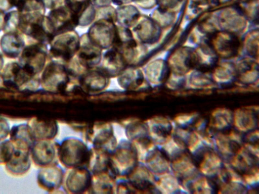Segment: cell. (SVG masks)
Here are the masks:
<instances>
[{
	"mask_svg": "<svg viewBox=\"0 0 259 194\" xmlns=\"http://www.w3.org/2000/svg\"><path fill=\"white\" fill-rule=\"evenodd\" d=\"M59 145L52 139L36 140L30 151L31 162L42 168L56 164Z\"/></svg>",
	"mask_w": 259,
	"mask_h": 194,
	"instance_id": "7",
	"label": "cell"
},
{
	"mask_svg": "<svg viewBox=\"0 0 259 194\" xmlns=\"http://www.w3.org/2000/svg\"><path fill=\"white\" fill-rule=\"evenodd\" d=\"M50 43V53L53 57L69 61L77 52L80 39L77 34L71 30L55 35Z\"/></svg>",
	"mask_w": 259,
	"mask_h": 194,
	"instance_id": "5",
	"label": "cell"
},
{
	"mask_svg": "<svg viewBox=\"0 0 259 194\" xmlns=\"http://www.w3.org/2000/svg\"><path fill=\"white\" fill-rule=\"evenodd\" d=\"M233 124L238 131H254L258 125L257 111L247 108L236 110L233 114Z\"/></svg>",
	"mask_w": 259,
	"mask_h": 194,
	"instance_id": "24",
	"label": "cell"
},
{
	"mask_svg": "<svg viewBox=\"0 0 259 194\" xmlns=\"http://www.w3.org/2000/svg\"><path fill=\"white\" fill-rule=\"evenodd\" d=\"M63 173L56 164L40 168L37 173V182L42 189L48 191L57 189L63 183Z\"/></svg>",
	"mask_w": 259,
	"mask_h": 194,
	"instance_id": "13",
	"label": "cell"
},
{
	"mask_svg": "<svg viewBox=\"0 0 259 194\" xmlns=\"http://www.w3.org/2000/svg\"><path fill=\"white\" fill-rule=\"evenodd\" d=\"M85 39L80 41L77 59L85 68H91L100 63L102 58L101 48L93 44L88 35Z\"/></svg>",
	"mask_w": 259,
	"mask_h": 194,
	"instance_id": "21",
	"label": "cell"
},
{
	"mask_svg": "<svg viewBox=\"0 0 259 194\" xmlns=\"http://www.w3.org/2000/svg\"><path fill=\"white\" fill-rule=\"evenodd\" d=\"M233 124V114L228 109H218L211 115L209 126L214 131L223 133L231 128Z\"/></svg>",
	"mask_w": 259,
	"mask_h": 194,
	"instance_id": "31",
	"label": "cell"
},
{
	"mask_svg": "<svg viewBox=\"0 0 259 194\" xmlns=\"http://www.w3.org/2000/svg\"><path fill=\"white\" fill-rule=\"evenodd\" d=\"M210 46L216 54L223 58L233 57L239 47L238 38L232 33L223 31L214 33L210 38Z\"/></svg>",
	"mask_w": 259,
	"mask_h": 194,
	"instance_id": "9",
	"label": "cell"
},
{
	"mask_svg": "<svg viewBox=\"0 0 259 194\" xmlns=\"http://www.w3.org/2000/svg\"><path fill=\"white\" fill-rule=\"evenodd\" d=\"M197 116L195 113L182 114L177 117L173 122L176 126L187 128L194 123L197 119Z\"/></svg>",
	"mask_w": 259,
	"mask_h": 194,
	"instance_id": "42",
	"label": "cell"
},
{
	"mask_svg": "<svg viewBox=\"0 0 259 194\" xmlns=\"http://www.w3.org/2000/svg\"><path fill=\"white\" fill-rule=\"evenodd\" d=\"M67 6L75 15L78 14L89 3L88 0H65Z\"/></svg>",
	"mask_w": 259,
	"mask_h": 194,
	"instance_id": "43",
	"label": "cell"
},
{
	"mask_svg": "<svg viewBox=\"0 0 259 194\" xmlns=\"http://www.w3.org/2000/svg\"><path fill=\"white\" fill-rule=\"evenodd\" d=\"M111 153L108 164L115 175L128 174L137 164V150L130 141L121 142Z\"/></svg>",
	"mask_w": 259,
	"mask_h": 194,
	"instance_id": "3",
	"label": "cell"
},
{
	"mask_svg": "<svg viewBox=\"0 0 259 194\" xmlns=\"http://www.w3.org/2000/svg\"><path fill=\"white\" fill-rule=\"evenodd\" d=\"M116 26L113 22L98 19L90 27L88 36L90 40L100 48H107L113 44Z\"/></svg>",
	"mask_w": 259,
	"mask_h": 194,
	"instance_id": "8",
	"label": "cell"
},
{
	"mask_svg": "<svg viewBox=\"0 0 259 194\" xmlns=\"http://www.w3.org/2000/svg\"><path fill=\"white\" fill-rule=\"evenodd\" d=\"M90 152L86 145L76 138H68L59 145L58 158L68 168L84 167L89 163Z\"/></svg>",
	"mask_w": 259,
	"mask_h": 194,
	"instance_id": "2",
	"label": "cell"
},
{
	"mask_svg": "<svg viewBox=\"0 0 259 194\" xmlns=\"http://www.w3.org/2000/svg\"><path fill=\"white\" fill-rule=\"evenodd\" d=\"M118 82L125 89H134L143 83L144 76L139 69L133 67L125 68L118 75Z\"/></svg>",
	"mask_w": 259,
	"mask_h": 194,
	"instance_id": "30",
	"label": "cell"
},
{
	"mask_svg": "<svg viewBox=\"0 0 259 194\" xmlns=\"http://www.w3.org/2000/svg\"><path fill=\"white\" fill-rule=\"evenodd\" d=\"M157 181H156V187L161 192L171 193L179 192L183 188L180 184V180L171 172H168L158 176Z\"/></svg>",
	"mask_w": 259,
	"mask_h": 194,
	"instance_id": "34",
	"label": "cell"
},
{
	"mask_svg": "<svg viewBox=\"0 0 259 194\" xmlns=\"http://www.w3.org/2000/svg\"><path fill=\"white\" fill-rule=\"evenodd\" d=\"M133 2V0H111V2H112L114 5L117 6H122L124 5H127Z\"/></svg>",
	"mask_w": 259,
	"mask_h": 194,
	"instance_id": "47",
	"label": "cell"
},
{
	"mask_svg": "<svg viewBox=\"0 0 259 194\" xmlns=\"http://www.w3.org/2000/svg\"><path fill=\"white\" fill-rule=\"evenodd\" d=\"M123 57L114 47L108 49L104 54L102 65L100 69L108 77L118 75L126 65Z\"/></svg>",
	"mask_w": 259,
	"mask_h": 194,
	"instance_id": "19",
	"label": "cell"
},
{
	"mask_svg": "<svg viewBox=\"0 0 259 194\" xmlns=\"http://www.w3.org/2000/svg\"><path fill=\"white\" fill-rule=\"evenodd\" d=\"M10 129L8 121L0 116V141L6 139L9 136Z\"/></svg>",
	"mask_w": 259,
	"mask_h": 194,
	"instance_id": "44",
	"label": "cell"
},
{
	"mask_svg": "<svg viewBox=\"0 0 259 194\" xmlns=\"http://www.w3.org/2000/svg\"><path fill=\"white\" fill-rule=\"evenodd\" d=\"M126 134L131 140L139 143L150 137L147 124L140 122L131 123L127 126Z\"/></svg>",
	"mask_w": 259,
	"mask_h": 194,
	"instance_id": "37",
	"label": "cell"
},
{
	"mask_svg": "<svg viewBox=\"0 0 259 194\" xmlns=\"http://www.w3.org/2000/svg\"><path fill=\"white\" fill-rule=\"evenodd\" d=\"M169 65L175 73L183 74L194 67L193 52L186 48L178 50L171 56Z\"/></svg>",
	"mask_w": 259,
	"mask_h": 194,
	"instance_id": "29",
	"label": "cell"
},
{
	"mask_svg": "<svg viewBox=\"0 0 259 194\" xmlns=\"http://www.w3.org/2000/svg\"><path fill=\"white\" fill-rule=\"evenodd\" d=\"M116 20L124 27L135 25L138 20L140 13L138 10L132 5L121 6L116 10Z\"/></svg>",
	"mask_w": 259,
	"mask_h": 194,
	"instance_id": "33",
	"label": "cell"
},
{
	"mask_svg": "<svg viewBox=\"0 0 259 194\" xmlns=\"http://www.w3.org/2000/svg\"><path fill=\"white\" fill-rule=\"evenodd\" d=\"M236 75L241 81L246 83H252L257 78V65L252 61L245 60L236 69Z\"/></svg>",
	"mask_w": 259,
	"mask_h": 194,
	"instance_id": "35",
	"label": "cell"
},
{
	"mask_svg": "<svg viewBox=\"0 0 259 194\" xmlns=\"http://www.w3.org/2000/svg\"><path fill=\"white\" fill-rule=\"evenodd\" d=\"M0 81L7 88L34 89L40 85V77L27 71L18 62L7 64L0 73Z\"/></svg>",
	"mask_w": 259,
	"mask_h": 194,
	"instance_id": "1",
	"label": "cell"
},
{
	"mask_svg": "<svg viewBox=\"0 0 259 194\" xmlns=\"http://www.w3.org/2000/svg\"><path fill=\"white\" fill-rule=\"evenodd\" d=\"M167 65L164 61L157 60L147 67L145 73L151 83L158 85L166 79L169 73Z\"/></svg>",
	"mask_w": 259,
	"mask_h": 194,
	"instance_id": "32",
	"label": "cell"
},
{
	"mask_svg": "<svg viewBox=\"0 0 259 194\" xmlns=\"http://www.w3.org/2000/svg\"><path fill=\"white\" fill-rule=\"evenodd\" d=\"M9 137L15 149L27 151L36 141L27 123L13 126Z\"/></svg>",
	"mask_w": 259,
	"mask_h": 194,
	"instance_id": "17",
	"label": "cell"
},
{
	"mask_svg": "<svg viewBox=\"0 0 259 194\" xmlns=\"http://www.w3.org/2000/svg\"><path fill=\"white\" fill-rule=\"evenodd\" d=\"M111 0H91V4L95 7L101 8L109 6Z\"/></svg>",
	"mask_w": 259,
	"mask_h": 194,
	"instance_id": "46",
	"label": "cell"
},
{
	"mask_svg": "<svg viewBox=\"0 0 259 194\" xmlns=\"http://www.w3.org/2000/svg\"><path fill=\"white\" fill-rule=\"evenodd\" d=\"M20 15L17 12H10L5 15L3 31L5 33L19 32Z\"/></svg>",
	"mask_w": 259,
	"mask_h": 194,
	"instance_id": "39",
	"label": "cell"
},
{
	"mask_svg": "<svg viewBox=\"0 0 259 194\" xmlns=\"http://www.w3.org/2000/svg\"><path fill=\"white\" fill-rule=\"evenodd\" d=\"M147 124L150 138L159 145L172 135L175 127L174 122L163 117L154 118Z\"/></svg>",
	"mask_w": 259,
	"mask_h": 194,
	"instance_id": "14",
	"label": "cell"
},
{
	"mask_svg": "<svg viewBox=\"0 0 259 194\" xmlns=\"http://www.w3.org/2000/svg\"><path fill=\"white\" fill-rule=\"evenodd\" d=\"M224 167L222 157L212 150H209L201 158L199 170L206 177L216 178Z\"/></svg>",
	"mask_w": 259,
	"mask_h": 194,
	"instance_id": "27",
	"label": "cell"
},
{
	"mask_svg": "<svg viewBox=\"0 0 259 194\" xmlns=\"http://www.w3.org/2000/svg\"><path fill=\"white\" fill-rule=\"evenodd\" d=\"M27 124L35 140L52 139L58 131L56 122L49 119L32 117Z\"/></svg>",
	"mask_w": 259,
	"mask_h": 194,
	"instance_id": "15",
	"label": "cell"
},
{
	"mask_svg": "<svg viewBox=\"0 0 259 194\" xmlns=\"http://www.w3.org/2000/svg\"><path fill=\"white\" fill-rule=\"evenodd\" d=\"M0 47L7 57H19L25 47V41L20 32L5 33L0 40Z\"/></svg>",
	"mask_w": 259,
	"mask_h": 194,
	"instance_id": "23",
	"label": "cell"
},
{
	"mask_svg": "<svg viewBox=\"0 0 259 194\" xmlns=\"http://www.w3.org/2000/svg\"><path fill=\"white\" fill-rule=\"evenodd\" d=\"M194 67L206 71L213 69L218 61L217 55L210 45H202L193 52Z\"/></svg>",
	"mask_w": 259,
	"mask_h": 194,
	"instance_id": "28",
	"label": "cell"
},
{
	"mask_svg": "<svg viewBox=\"0 0 259 194\" xmlns=\"http://www.w3.org/2000/svg\"><path fill=\"white\" fill-rule=\"evenodd\" d=\"M144 161L145 166L153 174L159 176L171 172L170 162L157 147L146 155Z\"/></svg>",
	"mask_w": 259,
	"mask_h": 194,
	"instance_id": "25",
	"label": "cell"
},
{
	"mask_svg": "<svg viewBox=\"0 0 259 194\" xmlns=\"http://www.w3.org/2000/svg\"><path fill=\"white\" fill-rule=\"evenodd\" d=\"M128 182L135 189L149 190L156 187L154 174L143 165H138L128 174Z\"/></svg>",
	"mask_w": 259,
	"mask_h": 194,
	"instance_id": "16",
	"label": "cell"
},
{
	"mask_svg": "<svg viewBox=\"0 0 259 194\" xmlns=\"http://www.w3.org/2000/svg\"><path fill=\"white\" fill-rule=\"evenodd\" d=\"M133 30L141 42L151 43L158 39L160 31L159 25L152 19L144 17L137 21Z\"/></svg>",
	"mask_w": 259,
	"mask_h": 194,
	"instance_id": "22",
	"label": "cell"
},
{
	"mask_svg": "<svg viewBox=\"0 0 259 194\" xmlns=\"http://www.w3.org/2000/svg\"><path fill=\"white\" fill-rule=\"evenodd\" d=\"M4 68V58L3 55L0 53V73Z\"/></svg>",
	"mask_w": 259,
	"mask_h": 194,
	"instance_id": "49",
	"label": "cell"
},
{
	"mask_svg": "<svg viewBox=\"0 0 259 194\" xmlns=\"http://www.w3.org/2000/svg\"><path fill=\"white\" fill-rule=\"evenodd\" d=\"M236 69L232 66H221L215 70L214 73V80L220 83H228L232 81L236 77Z\"/></svg>",
	"mask_w": 259,
	"mask_h": 194,
	"instance_id": "38",
	"label": "cell"
},
{
	"mask_svg": "<svg viewBox=\"0 0 259 194\" xmlns=\"http://www.w3.org/2000/svg\"><path fill=\"white\" fill-rule=\"evenodd\" d=\"M31 162L30 151L15 149L12 158L5 166L10 174L21 176L29 171Z\"/></svg>",
	"mask_w": 259,
	"mask_h": 194,
	"instance_id": "20",
	"label": "cell"
},
{
	"mask_svg": "<svg viewBox=\"0 0 259 194\" xmlns=\"http://www.w3.org/2000/svg\"><path fill=\"white\" fill-rule=\"evenodd\" d=\"M255 34H251L250 35V37L249 38V40H247L246 43L247 48L248 49H251V54L252 53L255 54L256 52L255 49L257 50V47L255 46H258V35L255 36Z\"/></svg>",
	"mask_w": 259,
	"mask_h": 194,
	"instance_id": "45",
	"label": "cell"
},
{
	"mask_svg": "<svg viewBox=\"0 0 259 194\" xmlns=\"http://www.w3.org/2000/svg\"><path fill=\"white\" fill-rule=\"evenodd\" d=\"M78 24L85 26L90 24L96 16L94 6L89 3L78 14L76 15Z\"/></svg>",
	"mask_w": 259,
	"mask_h": 194,
	"instance_id": "40",
	"label": "cell"
},
{
	"mask_svg": "<svg viewBox=\"0 0 259 194\" xmlns=\"http://www.w3.org/2000/svg\"><path fill=\"white\" fill-rule=\"evenodd\" d=\"M47 54L45 43L34 42L24 47L18 63L31 74L38 76L45 65Z\"/></svg>",
	"mask_w": 259,
	"mask_h": 194,
	"instance_id": "4",
	"label": "cell"
},
{
	"mask_svg": "<svg viewBox=\"0 0 259 194\" xmlns=\"http://www.w3.org/2000/svg\"><path fill=\"white\" fill-rule=\"evenodd\" d=\"M165 157L171 161L185 153L186 146L171 135L161 145Z\"/></svg>",
	"mask_w": 259,
	"mask_h": 194,
	"instance_id": "36",
	"label": "cell"
},
{
	"mask_svg": "<svg viewBox=\"0 0 259 194\" xmlns=\"http://www.w3.org/2000/svg\"><path fill=\"white\" fill-rule=\"evenodd\" d=\"M108 78L100 69H98L84 72L80 77V83L82 88L87 90L97 91L107 86Z\"/></svg>",
	"mask_w": 259,
	"mask_h": 194,
	"instance_id": "26",
	"label": "cell"
},
{
	"mask_svg": "<svg viewBox=\"0 0 259 194\" xmlns=\"http://www.w3.org/2000/svg\"><path fill=\"white\" fill-rule=\"evenodd\" d=\"M5 15L0 11V30L3 29L5 23Z\"/></svg>",
	"mask_w": 259,
	"mask_h": 194,
	"instance_id": "48",
	"label": "cell"
},
{
	"mask_svg": "<svg viewBox=\"0 0 259 194\" xmlns=\"http://www.w3.org/2000/svg\"><path fill=\"white\" fill-rule=\"evenodd\" d=\"M235 131L229 133H218L213 139L214 147L222 158H228L230 160L241 148L242 139L240 134Z\"/></svg>",
	"mask_w": 259,
	"mask_h": 194,
	"instance_id": "11",
	"label": "cell"
},
{
	"mask_svg": "<svg viewBox=\"0 0 259 194\" xmlns=\"http://www.w3.org/2000/svg\"><path fill=\"white\" fill-rule=\"evenodd\" d=\"M14 150V147L9 139L0 141V165H5L9 161Z\"/></svg>",
	"mask_w": 259,
	"mask_h": 194,
	"instance_id": "41",
	"label": "cell"
},
{
	"mask_svg": "<svg viewBox=\"0 0 259 194\" xmlns=\"http://www.w3.org/2000/svg\"><path fill=\"white\" fill-rule=\"evenodd\" d=\"M171 172L183 182L189 181L199 173L191 158L185 153L170 163Z\"/></svg>",
	"mask_w": 259,
	"mask_h": 194,
	"instance_id": "18",
	"label": "cell"
},
{
	"mask_svg": "<svg viewBox=\"0 0 259 194\" xmlns=\"http://www.w3.org/2000/svg\"><path fill=\"white\" fill-rule=\"evenodd\" d=\"M66 68L58 63L52 62L44 69L40 77V85L48 91L61 92L64 91L69 81Z\"/></svg>",
	"mask_w": 259,
	"mask_h": 194,
	"instance_id": "6",
	"label": "cell"
},
{
	"mask_svg": "<svg viewBox=\"0 0 259 194\" xmlns=\"http://www.w3.org/2000/svg\"><path fill=\"white\" fill-rule=\"evenodd\" d=\"M92 176L85 167L72 168L63 183L66 188L71 192H83L91 187Z\"/></svg>",
	"mask_w": 259,
	"mask_h": 194,
	"instance_id": "12",
	"label": "cell"
},
{
	"mask_svg": "<svg viewBox=\"0 0 259 194\" xmlns=\"http://www.w3.org/2000/svg\"><path fill=\"white\" fill-rule=\"evenodd\" d=\"M55 35L71 31L78 24L76 15L67 7L54 8L48 16Z\"/></svg>",
	"mask_w": 259,
	"mask_h": 194,
	"instance_id": "10",
	"label": "cell"
}]
</instances>
